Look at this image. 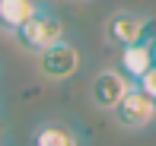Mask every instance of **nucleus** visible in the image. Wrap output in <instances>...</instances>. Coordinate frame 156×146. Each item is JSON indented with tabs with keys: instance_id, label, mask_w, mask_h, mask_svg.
<instances>
[{
	"instance_id": "nucleus-11",
	"label": "nucleus",
	"mask_w": 156,
	"mask_h": 146,
	"mask_svg": "<svg viewBox=\"0 0 156 146\" xmlns=\"http://www.w3.org/2000/svg\"><path fill=\"white\" fill-rule=\"evenodd\" d=\"M0 137H3V121H0Z\"/></svg>"
},
{
	"instance_id": "nucleus-8",
	"label": "nucleus",
	"mask_w": 156,
	"mask_h": 146,
	"mask_svg": "<svg viewBox=\"0 0 156 146\" xmlns=\"http://www.w3.org/2000/svg\"><path fill=\"white\" fill-rule=\"evenodd\" d=\"M38 10H41V0H0V29L13 35Z\"/></svg>"
},
{
	"instance_id": "nucleus-9",
	"label": "nucleus",
	"mask_w": 156,
	"mask_h": 146,
	"mask_svg": "<svg viewBox=\"0 0 156 146\" xmlns=\"http://www.w3.org/2000/svg\"><path fill=\"white\" fill-rule=\"evenodd\" d=\"M137 86L144 89V92H150L153 99H156V64H150V67H147V73L137 80Z\"/></svg>"
},
{
	"instance_id": "nucleus-7",
	"label": "nucleus",
	"mask_w": 156,
	"mask_h": 146,
	"mask_svg": "<svg viewBox=\"0 0 156 146\" xmlns=\"http://www.w3.org/2000/svg\"><path fill=\"white\" fill-rule=\"evenodd\" d=\"M29 146H83V140L67 121H41L32 130Z\"/></svg>"
},
{
	"instance_id": "nucleus-1",
	"label": "nucleus",
	"mask_w": 156,
	"mask_h": 146,
	"mask_svg": "<svg viewBox=\"0 0 156 146\" xmlns=\"http://www.w3.org/2000/svg\"><path fill=\"white\" fill-rule=\"evenodd\" d=\"M13 38H16L19 48L38 54V51H45V48H51L54 41L64 38V22L54 16L51 10H45V6H41L38 13H32V16L26 19L16 32H13Z\"/></svg>"
},
{
	"instance_id": "nucleus-5",
	"label": "nucleus",
	"mask_w": 156,
	"mask_h": 146,
	"mask_svg": "<svg viewBox=\"0 0 156 146\" xmlns=\"http://www.w3.org/2000/svg\"><path fill=\"white\" fill-rule=\"evenodd\" d=\"M127 89H131V80H127L121 70L105 67V70H99L93 76V83H89V99H93V105L99 111H112Z\"/></svg>"
},
{
	"instance_id": "nucleus-6",
	"label": "nucleus",
	"mask_w": 156,
	"mask_h": 146,
	"mask_svg": "<svg viewBox=\"0 0 156 146\" xmlns=\"http://www.w3.org/2000/svg\"><path fill=\"white\" fill-rule=\"evenodd\" d=\"M153 64V35H144L137 41L121 48V60H118V70H121L131 83H137L147 73V67Z\"/></svg>"
},
{
	"instance_id": "nucleus-2",
	"label": "nucleus",
	"mask_w": 156,
	"mask_h": 146,
	"mask_svg": "<svg viewBox=\"0 0 156 146\" xmlns=\"http://www.w3.org/2000/svg\"><path fill=\"white\" fill-rule=\"evenodd\" d=\"M112 117L121 130H144L156 121V99L150 92H144L137 83H131V89L112 108Z\"/></svg>"
},
{
	"instance_id": "nucleus-3",
	"label": "nucleus",
	"mask_w": 156,
	"mask_h": 146,
	"mask_svg": "<svg viewBox=\"0 0 156 146\" xmlns=\"http://www.w3.org/2000/svg\"><path fill=\"white\" fill-rule=\"evenodd\" d=\"M83 57L80 51H76L70 41H54L51 48H45V51H38V73L45 76V80H70L76 70H80Z\"/></svg>"
},
{
	"instance_id": "nucleus-10",
	"label": "nucleus",
	"mask_w": 156,
	"mask_h": 146,
	"mask_svg": "<svg viewBox=\"0 0 156 146\" xmlns=\"http://www.w3.org/2000/svg\"><path fill=\"white\" fill-rule=\"evenodd\" d=\"M153 64H156V35H153Z\"/></svg>"
},
{
	"instance_id": "nucleus-4",
	"label": "nucleus",
	"mask_w": 156,
	"mask_h": 146,
	"mask_svg": "<svg viewBox=\"0 0 156 146\" xmlns=\"http://www.w3.org/2000/svg\"><path fill=\"white\" fill-rule=\"evenodd\" d=\"M153 29H156L153 19L137 16V13H127V10H118V13H112V16L105 19V38H108L112 45H118V48L131 45V41H137L144 35H153Z\"/></svg>"
}]
</instances>
